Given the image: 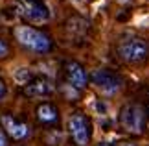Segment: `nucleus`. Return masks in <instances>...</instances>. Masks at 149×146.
<instances>
[{"mask_svg": "<svg viewBox=\"0 0 149 146\" xmlns=\"http://www.w3.org/2000/svg\"><path fill=\"white\" fill-rule=\"evenodd\" d=\"M15 37L22 46H26V48H30L33 52H39V54L48 52L50 46H52V41L46 33L39 32L31 26H17L15 28Z\"/></svg>", "mask_w": 149, "mask_h": 146, "instance_id": "obj_1", "label": "nucleus"}, {"mask_svg": "<svg viewBox=\"0 0 149 146\" xmlns=\"http://www.w3.org/2000/svg\"><path fill=\"white\" fill-rule=\"evenodd\" d=\"M120 56H122V59L129 61V63H136V61H142L146 59L147 52H149V46L146 41L142 39H129V41H123L122 44H120Z\"/></svg>", "mask_w": 149, "mask_h": 146, "instance_id": "obj_2", "label": "nucleus"}, {"mask_svg": "<svg viewBox=\"0 0 149 146\" xmlns=\"http://www.w3.org/2000/svg\"><path fill=\"white\" fill-rule=\"evenodd\" d=\"M120 122L129 133H140L144 130V111H142L140 106L129 104V106H125L122 109Z\"/></svg>", "mask_w": 149, "mask_h": 146, "instance_id": "obj_3", "label": "nucleus"}, {"mask_svg": "<svg viewBox=\"0 0 149 146\" xmlns=\"http://www.w3.org/2000/svg\"><path fill=\"white\" fill-rule=\"evenodd\" d=\"M68 130L77 146H87L90 141V130H88V120L81 113H74L68 118Z\"/></svg>", "mask_w": 149, "mask_h": 146, "instance_id": "obj_4", "label": "nucleus"}, {"mask_svg": "<svg viewBox=\"0 0 149 146\" xmlns=\"http://www.w3.org/2000/svg\"><path fill=\"white\" fill-rule=\"evenodd\" d=\"M92 81H94V85L98 87L100 91L105 92V95H114V92H118L120 87H122L120 78H116L112 72L105 71V68H98V71H94L92 72Z\"/></svg>", "mask_w": 149, "mask_h": 146, "instance_id": "obj_5", "label": "nucleus"}, {"mask_svg": "<svg viewBox=\"0 0 149 146\" xmlns=\"http://www.w3.org/2000/svg\"><path fill=\"white\" fill-rule=\"evenodd\" d=\"M20 13L31 22H46L50 19V11L39 0H20Z\"/></svg>", "mask_w": 149, "mask_h": 146, "instance_id": "obj_6", "label": "nucleus"}, {"mask_svg": "<svg viewBox=\"0 0 149 146\" xmlns=\"http://www.w3.org/2000/svg\"><path fill=\"white\" fill-rule=\"evenodd\" d=\"M0 122H2L4 130L8 131L13 139H17V141L28 137V133H30V130H28L26 124H22V122H15L13 116H9V115H2V116H0Z\"/></svg>", "mask_w": 149, "mask_h": 146, "instance_id": "obj_7", "label": "nucleus"}, {"mask_svg": "<svg viewBox=\"0 0 149 146\" xmlns=\"http://www.w3.org/2000/svg\"><path fill=\"white\" fill-rule=\"evenodd\" d=\"M52 92H54V85L48 80H35L24 87V95L31 98H42V96L52 95Z\"/></svg>", "mask_w": 149, "mask_h": 146, "instance_id": "obj_8", "label": "nucleus"}, {"mask_svg": "<svg viewBox=\"0 0 149 146\" xmlns=\"http://www.w3.org/2000/svg\"><path fill=\"white\" fill-rule=\"evenodd\" d=\"M66 76H68V81L74 89H83L87 85V72L83 71V67L79 63H74L70 61L66 65Z\"/></svg>", "mask_w": 149, "mask_h": 146, "instance_id": "obj_9", "label": "nucleus"}, {"mask_svg": "<svg viewBox=\"0 0 149 146\" xmlns=\"http://www.w3.org/2000/svg\"><path fill=\"white\" fill-rule=\"evenodd\" d=\"M37 116L41 122H55L57 120V109L52 104H41L37 107Z\"/></svg>", "mask_w": 149, "mask_h": 146, "instance_id": "obj_10", "label": "nucleus"}, {"mask_svg": "<svg viewBox=\"0 0 149 146\" xmlns=\"http://www.w3.org/2000/svg\"><path fill=\"white\" fill-rule=\"evenodd\" d=\"M13 78H15V81H19V83H28V80H30V71L28 68H17L15 71V74H13Z\"/></svg>", "mask_w": 149, "mask_h": 146, "instance_id": "obj_11", "label": "nucleus"}, {"mask_svg": "<svg viewBox=\"0 0 149 146\" xmlns=\"http://www.w3.org/2000/svg\"><path fill=\"white\" fill-rule=\"evenodd\" d=\"M8 54H9V48H8V44H6L2 39H0V57H6Z\"/></svg>", "mask_w": 149, "mask_h": 146, "instance_id": "obj_12", "label": "nucleus"}, {"mask_svg": "<svg viewBox=\"0 0 149 146\" xmlns=\"http://www.w3.org/2000/svg\"><path fill=\"white\" fill-rule=\"evenodd\" d=\"M6 95H8V87H6V83L0 80V100H2V98H6Z\"/></svg>", "mask_w": 149, "mask_h": 146, "instance_id": "obj_13", "label": "nucleus"}, {"mask_svg": "<svg viewBox=\"0 0 149 146\" xmlns=\"http://www.w3.org/2000/svg\"><path fill=\"white\" fill-rule=\"evenodd\" d=\"M0 146H6V137H4L2 131H0Z\"/></svg>", "mask_w": 149, "mask_h": 146, "instance_id": "obj_14", "label": "nucleus"}, {"mask_svg": "<svg viewBox=\"0 0 149 146\" xmlns=\"http://www.w3.org/2000/svg\"><path fill=\"white\" fill-rule=\"evenodd\" d=\"M120 146H136V144H133V142H122Z\"/></svg>", "mask_w": 149, "mask_h": 146, "instance_id": "obj_15", "label": "nucleus"}, {"mask_svg": "<svg viewBox=\"0 0 149 146\" xmlns=\"http://www.w3.org/2000/svg\"><path fill=\"white\" fill-rule=\"evenodd\" d=\"M120 4H127V2H131V0H118Z\"/></svg>", "mask_w": 149, "mask_h": 146, "instance_id": "obj_16", "label": "nucleus"}, {"mask_svg": "<svg viewBox=\"0 0 149 146\" xmlns=\"http://www.w3.org/2000/svg\"><path fill=\"white\" fill-rule=\"evenodd\" d=\"M98 146H111V144H109V142H100Z\"/></svg>", "mask_w": 149, "mask_h": 146, "instance_id": "obj_17", "label": "nucleus"}]
</instances>
